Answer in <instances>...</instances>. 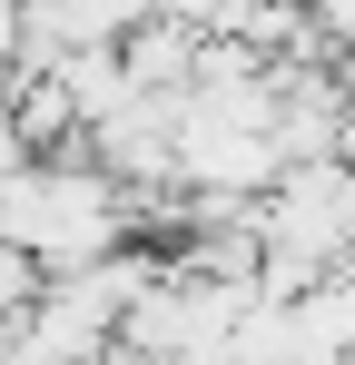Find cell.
I'll list each match as a JSON object with an SVG mask.
<instances>
[{
  "label": "cell",
  "mask_w": 355,
  "mask_h": 365,
  "mask_svg": "<svg viewBox=\"0 0 355 365\" xmlns=\"http://www.w3.org/2000/svg\"><path fill=\"white\" fill-rule=\"evenodd\" d=\"M306 30L326 60H355V0H306Z\"/></svg>",
  "instance_id": "4"
},
{
  "label": "cell",
  "mask_w": 355,
  "mask_h": 365,
  "mask_svg": "<svg viewBox=\"0 0 355 365\" xmlns=\"http://www.w3.org/2000/svg\"><path fill=\"white\" fill-rule=\"evenodd\" d=\"M197 50H207V40H197L187 20H158V10H148L138 30H118V79H128L138 99H178V89L197 79Z\"/></svg>",
  "instance_id": "3"
},
{
  "label": "cell",
  "mask_w": 355,
  "mask_h": 365,
  "mask_svg": "<svg viewBox=\"0 0 355 365\" xmlns=\"http://www.w3.org/2000/svg\"><path fill=\"white\" fill-rule=\"evenodd\" d=\"M257 247L306 257L316 277H336L355 257V168L346 158H296V168H277V187L257 197Z\"/></svg>",
  "instance_id": "2"
},
{
  "label": "cell",
  "mask_w": 355,
  "mask_h": 365,
  "mask_svg": "<svg viewBox=\"0 0 355 365\" xmlns=\"http://www.w3.org/2000/svg\"><path fill=\"white\" fill-rule=\"evenodd\" d=\"M10 168H30V148H20V128H10V109H0V178Z\"/></svg>",
  "instance_id": "6"
},
{
  "label": "cell",
  "mask_w": 355,
  "mask_h": 365,
  "mask_svg": "<svg viewBox=\"0 0 355 365\" xmlns=\"http://www.w3.org/2000/svg\"><path fill=\"white\" fill-rule=\"evenodd\" d=\"M99 365H148V356H128V346H118V336H109V356H99Z\"/></svg>",
  "instance_id": "7"
},
{
  "label": "cell",
  "mask_w": 355,
  "mask_h": 365,
  "mask_svg": "<svg viewBox=\"0 0 355 365\" xmlns=\"http://www.w3.org/2000/svg\"><path fill=\"white\" fill-rule=\"evenodd\" d=\"M0 247H20L40 277L99 267L118 247H138V197H118L89 158H30L0 178Z\"/></svg>",
  "instance_id": "1"
},
{
  "label": "cell",
  "mask_w": 355,
  "mask_h": 365,
  "mask_svg": "<svg viewBox=\"0 0 355 365\" xmlns=\"http://www.w3.org/2000/svg\"><path fill=\"white\" fill-rule=\"evenodd\" d=\"M30 297H40V267H30L20 247H0V326H20V316H30Z\"/></svg>",
  "instance_id": "5"
}]
</instances>
